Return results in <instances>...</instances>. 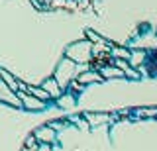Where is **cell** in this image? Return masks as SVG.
<instances>
[{"label":"cell","instance_id":"obj_6","mask_svg":"<svg viewBox=\"0 0 157 151\" xmlns=\"http://www.w3.org/2000/svg\"><path fill=\"white\" fill-rule=\"evenodd\" d=\"M32 92H33V94H36V96H41V98H45V96H47V94H45V92H43V90H32Z\"/></svg>","mask_w":157,"mask_h":151},{"label":"cell","instance_id":"obj_4","mask_svg":"<svg viewBox=\"0 0 157 151\" xmlns=\"http://www.w3.org/2000/svg\"><path fill=\"white\" fill-rule=\"evenodd\" d=\"M43 89H51L53 90V96H57L59 94V92H57V85H55V81H49V82H43Z\"/></svg>","mask_w":157,"mask_h":151},{"label":"cell","instance_id":"obj_3","mask_svg":"<svg viewBox=\"0 0 157 151\" xmlns=\"http://www.w3.org/2000/svg\"><path fill=\"white\" fill-rule=\"evenodd\" d=\"M22 104H26V106H41V102L39 100H36V98H29V96H26V94H22Z\"/></svg>","mask_w":157,"mask_h":151},{"label":"cell","instance_id":"obj_8","mask_svg":"<svg viewBox=\"0 0 157 151\" xmlns=\"http://www.w3.org/2000/svg\"><path fill=\"white\" fill-rule=\"evenodd\" d=\"M0 75H2V73H0Z\"/></svg>","mask_w":157,"mask_h":151},{"label":"cell","instance_id":"obj_5","mask_svg":"<svg viewBox=\"0 0 157 151\" xmlns=\"http://www.w3.org/2000/svg\"><path fill=\"white\" fill-rule=\"evenodd\" d=\"M92 79H98L96 75H85V77H81V81H92Z\"/></svg>","mask_w":157,"mask_h":151},{"label":"cell","instance_id":"obj_7","mask_svg":"<svg viewBox=\"0 0 157 151\" xmlns=\"http://www.w3.org/2000/svg\"><path fill=\"white\" fill-rule=\"evenodd\" d=\"M37 151H49V147H45V145H43V147H39Z\"/></svg>","mask_w":157,"mask_h":151},{"label":"cell","instance_id":"obj_1","mask_svg":"<svg viewBox=\"0 0 157 151\" xmlns=\"http://www.w3.org/2000/svg\"><path fill=\"white\" fill-rule=\"evenodd\" d=\"M0 100H2V102H8V104H22V100H20L18 96L12 92V89L6 86L4 82H0Z\"/></svg>","mask_w":157,"mask_h":151},{"label":"cell","instance_id":"obj_2","mask_svg":"<svg viewBox=\"0 0 157 151\" xmlns=\"http://www.w3.org/2000/svg\"><path fill=\"white\" fill-rule=\"evenodd\" d=\"M36 138H37V139H41V141H47V143H49V141L55 139V131L49 130V128H41V130H37Z\"/></svg>","mask_w":157,"mask_h":151}]
</instances>
